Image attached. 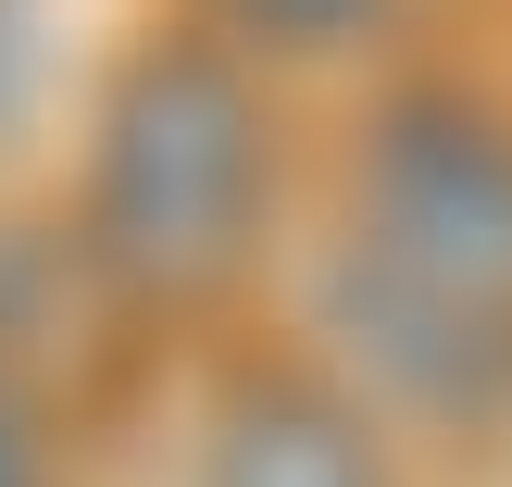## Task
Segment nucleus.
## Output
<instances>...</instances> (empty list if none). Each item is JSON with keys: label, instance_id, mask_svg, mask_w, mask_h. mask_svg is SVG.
Masks as SVG:
<instances>
[{"label": "nucleus", "instance_id": "nucleus-1", "mask_svg": "<svg viewBox=\"0 0 512 487\" xmlns=\"http://www.w3.org/2000/svg\"><path fill=\"white\" fill-rule=\"evenodd\" d=\"M313 313L400 413L463 425L512 400V125L488 100L413 88L375 113Z\"/></svg>", "mask_w": 512, "mask_h": 487}, {"label": "nucleus", "instance_id": "nucleus-2", "mask_svg": "<svg viewBox=\"0 0 512 487\" xmlns=\"http://www.w3.org/2000/svg\"><path fill=\"white\" fill-rule=\"evenodd\" d=\"M263 188H275V113L250 63L213 38H150L88 125L75 238L125 300H200L250 263Z\"/></svg>", "mask_w": 512, "mask_h": 487}, {"label": "nucleus", "instance_id": "nucleus-3", "mask_svg": "<svg viewBox=\"0 0 512 487\" xmlns=\"http://www.w3.org/2000/svg\"><path fill=\"white\" fill-rule=\"evenodd\" d=\"M200 487H388V450L350 388L263 363L200 413Z\"/></svg>", "mask_w": 512, "mask_h": 487}, {"label": "nucleus", "instance_id": "nucleus-4", "mask_svg": "<svg viewBox=\"0 0 512 487\" xmlns=\"http://www.w3.org/2000/svg\"><path fill=\"white\" fill-rule=\"evenodd\" d=\"M238 38H263V50H338V38H363V13L375 0H213Z\"/></svg>", "mask_w": 512, "mask_h": 487}, {"label": "nucleus", "instance_id": "nucleus-5", "mask_svg": "<svg viewBox=\"0 0 512 487\" xmlns=\"http://www.w3.org/2000/svg\"><path fill=\"white\" fill-rule=\"evenodd\" d=\"M25 100H38V0H0V138L25 125Z\"/></svg>", "mask_w": 512, "mask_h": 487}, {"label": "nucleus", "instance_id": "nucleus-6", "mask_svg": "<svg viewBox=\"0 0 512 487\" xmlns=\"http://www.w3.org/2000/svg\"><path fill=\"white\" fill-rule=\"evenodd\" d=\"M0 487H50V463H38V413H25L13 375H0Z\"/></svg>", "mask_w": 512, "mask_h": 487}]
</instances>
